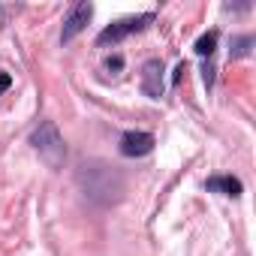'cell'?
Returning <instances> with one entry per match:
<instances>
[{"label": "cell", "mask_w": 256, "mask_h": 256, "mask_svg": "<svg viewBox=\"0 0 256 256\" xmlns=\"http://www.w3.org/2000/svg\"><path fill=\"white\" fill-rule=\"evenodd\" d=\"M205 187H208L211 193H223V196H232V199H238V196L244 193L241 181H238V178H232V175H214V178H208V181H205Z\"/></svg>", "instance_id": "7"}, {"label": "cell", "mask_w": 256, "mask_h": 256, "mask_svg": "<svg viewBox=\"0 0 256 256\" xmlns=\"http://www.w3.org/2000/svg\"><path fill=\"white\" fill-rule=\"evenodd\" d=\"M10 84H12V76H10V72H0V94L10 90Z\"/></svg>", "instance_id": "10"}, {"label": "cell", "mask_w": 256, "mask_h": 256, "mask_svg": "<svg viewBox=\"0 0 256 256\" xmlns=\"http://www.w3.org/2000/svg\"><path fill=\"white\" fill-rule=\"evenodd\" d=\"M90 16H94V4H76L72 10H70V16L64 18V30H60V42H70V40H76L84 28H88V22H90Z\"/></svg>", "instance_id": "4"}, {"label": "cell", "mask_w": 256, "mask_h": 256, "mask_svg": "<svg viewBox=\"0 0 256 256\" xmlns=\"http://www.w3.org/2000/svg\"><path fill=\"white\" fill-rule=\"evenodd\" d=\"M154 22V12H142V16H130V18H118V22H112L108 28H102L100 30V36H96V46H114V42H120V40H126L130 34H139V30H145L148 24Z\"/></svg>", "instance_id": "3"}, {"label": "cell", "mask_w": 256, "mask_h": 256, "mask_svg": "<svg viewBox=\"0 0 256 256\" xmlns=\"http://www.w3.org/2000/svg\"><path fill=\"white\" fill-rule=\"evenodd\" d=\"M118 148H120L124 157H145V154L154 151V136L145 133V130H126L120 136V145Z\"/></svg>", "instance_id": "5"}, {"label": "cell", "mask_w": 256, "mask_h": 256, "mask_svg": "<svg viewBox=\"0 0 256 256\" xmlns=\"http://www.w3.org/2000/svg\"><path fill=\"white\" fill-rule=\"evenodd\" d=\"M78 184L94 202H102V205L120 199L124 193V178L112 166H102V163H84L78 169Z\"/></svg>", "instance_id": "1"}, {"label": "cell", "mask_w": 256, "mask_h": 256, "mask_svg": "<svg viewBox=\"0 0 256 256\" xmlns=\"http://www.w3.org/2000/svg\"><path fill=\"white\" fill-rule=\"evenodd\" d=\"M184 72H187V64H178V70H175V84L181 82V76H184Z\"/></svg>", "instance_id": "12"}, {"label": "cell", "mask_w": 256, "mask_h": 256, "mask_svg": "<svg viewBox=\"0 0 256 256\" xmlns=\"http://www.w3.org/2000/svg\"><path fill=\"white\" fill-rule=\"evenodd\" d=\"M142 90H145V96H151V100H160V96H163V60L151 58V60L142 66Z\"/></svg>", "instance_id": "6"}, {"label": "cell", "mask_w": 256, "mask_h": 256, "mask_svg": "<svg viewBox=\"0 0 256 256\" xmlns=\"http://www.w3.org/2000/svg\"><path fill=\"white\" fill-rule=\"evenodd\" d=\"M30 145L36 148V154L46 160L48 169H60L64 166L66 145H64V136L58 133V126L52 120H40V126L30 133Z\"/></svg>", "instance_id": "2"}, {"label": "cell", "mask_w": 256, "mask_h": 256, "mask_svg": "<svg viewBox=\"0 0 256 256\" xmlns=\"http://www.w3.org/2000/svg\"><path fill=\"white\" fill-rule=\"evenodd\" d=\"M106 66H108V70H120V66H124V60L114 54V58H108V60H106Z\"/></svg>", "instance_id": "11"}, {"label": "cell", "mask_w": 256, "mask_h": 256, "mask_svg": "<svg viewBox=\"0 0 256 256\" xmlns=\"http://www.w3.org/2000/svg\"><path fill=\"white\" fill-rule=\"evenodd\" d=\"M217 40H220V34L217 30H208V34H202L199 40H196V54L199 58H214V52H217Z\"/></svg>", "instance_id": "8"}, {"label": "cell", "mask_w": 256, "mask_h": 256, "mask_svg": "<svg viewBox=\"0 0 256 256\" xmlns=\"http://www.w3.org/2000/svg\"><path fill=\"white\" fill-rule=\"evenodd\" d=\"M250 46H253V36H235L232 40V48H229V60L247 58L250 54Z\"/></svg>", "instance_id": "9"}]
</instances>
